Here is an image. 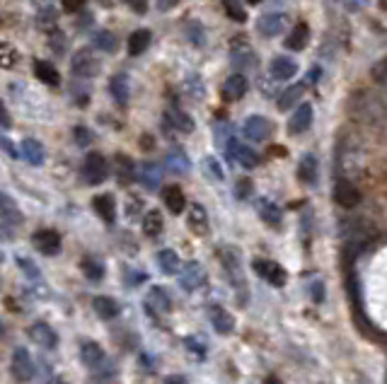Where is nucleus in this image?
<instances>
[{
  "mask_svg": "<svg viewBox=\"0 0 387 384\" xmlns=\"http://www.w3.org/2000/svg\"><path fill=\"white\" fill-rule=\"evenodd\" d=\"M13 377L18 382H29L34 377V363L25 348H15L13 353Z\"/></svg>",
  "mask_w": 387,
  "mask_h": 384,
  "instance_id": "obj_7",
  "label": "nucleus"
},
{
  "mask_svg": "<svg viewBox=\"0 0 387 384\" xmlns=\"http://www.w3.org/2000/svg\"><path fill=\"white\" fill-rule=\"evenodd\" d=\"M242 131H244V135H247L249 140L261 143V140H266L271 135V124L266 121L264 117H249L247 121H244Z\"/></svg>",
  "mask_w": 387,
  "mask_h": 384,
  "instance_id": "obj_12",
  "label": "nucleus"
},
{
  "mask_svg": "<svg viewBox=\"0 0 387 384\" xmlns=\"http://www.w3.org/2000/svg\"><path fill=\"white\" fill-rule=\"evenodd\" d=\"M83 174L90 184H102L105 179L109 177V164L105 160V155L100 152H90L85 157V164H83Z\"/></svg>",
  "mask_w": 387,
  "mask_h": 384,
  "instance_id": "obj_2",
  "label": "nucleus"
},
{
  "mask_svg": "<svg viewBox=\"0 0 387 384\" xmlns=\"http://www.w3.org/2000/svg\"><path fill=\"white\" fill-rule=\"evenodd\" d=\"M334 201L339 203L344 211H351V208H356L358 203H361V191L348 182V179H339V182L334 184Z\"/></svg>",
  "mask_w": 387,
  "mask_h": 384,
  "instance_id": "obj_3",
  "label": "nucleus"
},
{
  "mask_svg": "<svg viewBox=\"0 0 387 384\" xmlns=\"http://www.w3.org/2000/svg\"><path fill=\"white\" fill-rule=\"evenodd\" d=\"M179 283H182V288L184 290H189V293H194V290H199V288H204L206 285V271H204V266L201 263H187L184 266V273H179Z\"/></svg>",
  "mask_w": 387,
  "mask_h": 384,
  "instance_id": "obj_6",
  "label": "nucleus"
},
{
  "mask_svg": "<svg viewBox=\"0 0 387 384\" xmlns=\"http://www.w3.org/2000/svg\"><path fill=\"white\" fill-rule=\"evenodd\" d=\"M80 358H83V363L87 367H97V365L105 363V350H102L97 343L87 341V343H83V348H80Z\"/></svg>",
  "mask_w": 387,
  "mask_h": 384,
  "instance_id": "obj_29",
  "label": "nucleus"
},
{
  "mask_svg": "<svg viewBox=\"0 0 387 384\" xmlns=\"http://www.w3.org/2000/svg\"><path fill=\"white\" fill-rule=\"evenodd\" d=\"M385 384H387V380H385Z\"/></svg>",
  "mask_w": 387,
  "mask_h": 384,
  "instance_id": "obj_58",
  "label": "nucleus"
},
{
  "mask_svg": "<svg viewBox=\"0 0 387 384\" xmlns=\"http://www.w3.org/2000/svg\"><path fill=\"white\" fill-rule=\"evenodd\" d=\"M283 27H286V15L283 13H266L257 20V32L261 37H266V39L279 37Z\"/></svg>",
  "mask_w": 387,
  "mask_h": 384,
  "instance_id": "obj_8",
  "label": "nucleus"
},
{
  "mask_svg": "<svg viewBox=\"0 0 387 384\" xmlns=\"http://www.w3.org/2000/svg\"><path fill=\"white\" fill-rule=\"evenodd\" d=\"M133 172H136V167H133V162H131L126 155H117V157H114V174L119 177V182L129 184L131 179H133Z\"/></svg>",
  "mask_w": 387,
  "mask_h": 384,
  "instance_id": "obj_31",
  "label": "nucleus"
},
{
  "mask_svg": "<svg viewBox=\"0 0 387 384\" xmlns=\"http://www.w3.org/2000/svg\"><path fill=\"white\" fill-rule=\"evenodd\" d=\"M261 3V0H249V5H259Z\"/></svg>",
  "mask_w": 387,
  "mask_h": 384,
  "instance_id": "obj_56",
  "label": "nucleus"
},
{
  "mask_svg": "<svg viewBox=\"0 0 387 384\" xmlns=\"http://www.w3.org/2000/svg\"><path fill=\"white\" fill-rule=\"evenodd\" d=\"M308 41H310V27L305 25V22H298V25L291 29V34H288L286 48H291V51H303V48L308 46Z\"/></svg>",
  "mask_w": 387,
  "mask_h": 384,
  "instance_id": "obj_21",
  "label": "nucleus"
},
{
  "mask_svg": "<svg viewBox=\"0 0 387 384\" xmlns=\"http://www.w3.org/2000/svg\"><path fill=\"white\" fill-rule=\"evenodd\" d=\"M313 300H315V303H322V285H320V283L313 285Z\"/></svg>",
  "mask_w": 387,
  "mask_h": 384,
  "instance_id": "obj_52",
  "label": "nucleus"
},
{
  "mask_svg": "<svg viewBox=\"0 0 387 384\" xmlns=\"http://www.w3.org/2000/svg\"><path fill=\"white\" fill-rule=\"evenodd\" d=\"M254 271H257L269 285H276V288H283V285H286V271H283L279 263L257 259L254 261Z\"/></svg>",
  "mask_w": 387,
  "mask_h": 384,
  "instance_id": "obj_9",
  "label": "nucleus"
},
{
  "mask_svg": "<svg viewBox=\"0 0 387 384\" xmlns=\"http://www.w3.org/2000/svg\"><path fill=\"white\" fill-rule=\"evenodd\" d=\"M313 126V107L310 104H301V107L293 112V117L288 119V133L301 135Z\"/></svg>",
  "mask_w": 387,
  "mask_h": 384,
  "instance_id": "obj_10",
  "label": "nucleus"
},
{
  "mask_svg": "<svg viewBox=\"0 0 387 384\" xmlns=\"http://www.w3.org/2000/svg\"><path fill=\"white\" fill-rule=\"evenodd\" d=\"M209 319H211V324H214L216 331L223 333V336L232 333V329H235V319H232V315L223 310V307H218V305L209 310Z\"/></svg>",
  "mask_w": 387,
  "mask_h": 384,
  "instance_id": "obj_15",
  "label": "nucleus"
},
{
  "mask_svg": "<svg viewBox=\"0 0 387 384\" xmlns=\"http://www.w3.org/2000/svg\"><path fill=\"white\" fill-rule=\"evenodd\" d=\"M187 223H189V227H192V232L201 234V237H204V234L209 232V216H206L204 206H192Z\"/></svg>",
  "mask_w": 387,
  "mask_h": 384,
  "instance_id": "obj_26",
  "label": "nucleus"
},
{
  "mask_svg": "<svg viewBox=\"0 0 387 384\" xmlns=\"http://www.w3.org/2000/svg\"><path fill=\"white\" fill-rule=\"evenodd\" d=\"M138 182L145 186V189H157L162 182V172H160V167L157 164H150V162H145L143 167H140V172H138Z\"/></svg>",
  "mask_w": 387,
  "mask_h": 384,
  "instance_id": "obj_28",
  "label": "nucleus"
},
{
  "mask_svg": "<svg viewBox=\"0 0 387 384\" xmlns=\"http://www.w3.org/2000/svg\"><path fill=\"white\" fill-rule=\"evenodd\" d=\"M0 117H3V131H8L10 128V114L5 107H0Z\"/></svg>",
  "mask_w": 387,
  "mask_h": 384,
  "instance_id": "obj_53",
  "label": "nucleus"
},
{
  "mask_svg": "<svg viewBox=\"0 0 387 384\" xmlns=\"http://www.w3.org/2000/svg\"><path fill=\"white\" fill-rule=\"evenodd\" d=\"M3 232H5V237H13V227H18V225L22 223V216H20V211H18V206H15L13 201H10V196L8 194H3Z\"/></svg>",
  "mask_w": 387,
  "mask_h": 384,
  "instance_id": "obj_16",
  "label": "nucleus"
},
{
  "mask_svg": "<svg viewBox=\"0 0 387 384\" xmlns=\"http://www.w3.org/2000/svg\"><path fill=\"white\" fill-rule=\"evenodd\" d=\"M92 44H95V48H100V51H105V53H114L117 51V46H119L117 37H114L112 32H107V29L95 32V34H92Z\"/></svg>",
  "mask_w": 387,
  "mask_h": 384,
  "instance_id": "obj_32",
  "label": "nucleus"
},
{
  "mask_svg": "<svg viewBox=\"0 0 387 384\" xmlns=\"http://www.w3.org/2000/svg\"><path fill=\"white\" fill-rule=\"evenodd\" d=\"M264 384H283V382L279 380V377H269V380H266Z\"/></svg>",
  "mask_w": 387,
  "mask_h": 384,
  "instance_id": "obj_55",
  "label": "nucleus"
},
{
  "mask_svg": "<svg viewBox=\"0 0 387 384\" xmlns=\"http://www.w3.org/2000/svg\"><path fill=\"white\" fill-rule=\"evenodd\" d=\"M85 5V0H65L63 8L68 10V13H75V10H80Z\"/></svg>",
  "mask_w": 387,
  "mask_h": 384,
  "instance_id": "obj_51",
  "label": "nucleus"
},
{
  "mask_svg": "<svg viewBox=\"0 0 387 384\" xmlns=\"http://www.w3.org/2000/svg\"><path fill=\"white\" fill-rule=\"evenodd\" d=\"M34 75H37V80H41L44 85H51V87L61 82V75H58L56 65L48 61H34Z\"/></svg>",
  "mask_w": 387,
  "mask_h": 384,
  "instance_id": "obj_25",
  "label": "nucleus"
},
{
  "mask_svg": "<svg viewBox=\"0 0 387 384\" xmlns=\"http://www.w3.org/2000/svg\"><path fill=\"white\" fill-rule=\"evenodd\" d=\"M32 244L37 246V251H41L44 256H53L61 249V234L56 230H39V232L32 237Z\"/></svg>",
  "mask_w": 387,
  "mask_h": 384,
  "instance_id": "obj_5",
  "label": "nucleus"
},
{
  "mask_svg": "<svg viewBox=\"0 0 387 384\" xmlns=\"http://www.w3.org/2000/svg\"><path fill=\"white\" fill-rule=\"evenodd\" d=\"M150 41H152V34L148 29H136L133 34L129 37V53L131 56H140V53L148 51Z\"/></svg>",
  "mask_w": 387,
  "mask_h": 384,
  "instance_id": "obj_23",
  "label": "nucleus"
},
{
  "mask_svg": "<svg viewBox=\"0 0 387 384\" xmlns=\"http://www.w3.org/2000/svg\"><path fill=\"white\" fill-rule=\"evenodd\" d=\"M136 15H145L148 13V0H124Z\"/></svg>",
  "mask_w": 387,
  "mask_h": 384,
  "instance_id": "obj_45",
  "label": "nucleus"
},
{
  "mask_svg": "<svg viewBox=\"0 0 387 384\" xmlns=\"http://www.w3.org/2000/svg\"><path fill=\"white\" fill-rule=\"evenodd\" d=\"M247 87H249V82L242 73H232L230 78L223 82V97L230 102L242 100V97L247 95Z\"/></svg>",
  "mask_w": 387,
  "mask_h": 384,
  "instance_id": "obj_13",
  "label": "nucleus"
},
{
  "mask_svg": "<svg viewBox=\"0 0 387 384\" xmlns=\"http://www.w3.org/2000/svg\"><path fill=\"white\" fill-rule=\"evenodd\" d=\"M235 194H237V199H242V201H244L249 194H252V182H249V179H240Z\"/></svg>",
  "mask_w": 387,
  "mask_h": 384,
  "instance_id": "obj_46",
  "label": "nucleus"
},
{
  "mask_svg": "<svg viewBox=\"0 0 387 384\" xmlns=\"http://www.w3.org/2000/svg\"><path fill=\"white\" fill-rule=\"evenodd\" d=\"M225 150H228V157H232V160H237L240 164H242L244 169H252L259 164V155L254 150H249V147H244L242 143H240L237 138H232L225 143Z\"/></svg>",
  "mask_w": 387,
  "mask_h": 384,
  "instance_id": "obj_4",
  "label": "nucleus"
},
{
  "mask_svg": "<svg viewBox=\"0 0 387 384\" xmlns=\"http://www.w3.org/2000/svg\"><path fill=\"white\" fill-rule=\"evenodd\" d=\"M102 63L97 61V56L92 51H78L73 58H70V70H73V75H78V78H95L97 73H100Z\"/></svg>",
  "mask_w": 387,
  "mask_h": 384,
  "instance_id": "obj_1",
  "label": "nucleus"
},
{
  "mask_svg": "<svg viewBox=\"0 0 387 384\" xmlns=\"http://www.w3.org/2000/svg\"><path fill=\"white\" fill-rule=\"evenodd\" d=\"M223 10H225V15L232 22H240V25H242V22L247 20V13H244L240 0H223Z\"/></svg>",
  "mask_w": 387,
  "mask_h": 384,
  "instance_id": "obj_38",
  "label": "nucleus"
},
{
  "mask_svg": "<svg viewBox=\"0 0 387 384\" xmlns=\"http://www.w3.org/2000/svg\"><path fill=\"white\" fill-rule=\"evenodd\" d=\"M187 345H189V350L194 348V353L199 355V358H204V355H206V348L199 341H196V338H187Z\"/></svg>",
  "mask_w": 387,
  "mask_h": 384,
  "instance_id": "obj_50",
  "label": "nucleus"
},
{
  "mask_svg": "<svg viewBox=\"0 0 387 384\" xmlns=\"http://www.w3.org/2000/svg\"><path fill=\"white\" fill-rule=\"evenodd\" d=\"M157 263H160V268L167 273V276L182 271V259H179V254L172 249H162L160 254H157Z\"/></svg>",
  "mask_w": 387,
  "mask_h": 384,
  "instance_id": "obj_30",
  "label": "nucleus"
},
{
  "mask_svg": "<svg viewBox=\"0 0 387 384\" xmlns=\"http://www.w3.org/2000/svg\"><path fill=\"white\" fill-rule=\"evenodd\" d=\"M194 29V34H187V39L192 41V44H196V46H201V44H204V27L199 25V22H189L187 25V32H192Z\"/></svg>",
  "mask_w": 387,
  "mask_h": 384,
  "instance_id": "obj_41",
  "label": "nucleus"
},
{
  "mask_svg": "<svg viewBox=\"0 0 387 384\" xmlns=\"http://www.w3.org/2000/svg\"><path fill=\"white\" fill-rule=\"evenodd\" d=\"M80 268H83V273L90 281H102V276H105V266H102L100 261H95V259H83L80 261Z\"/></svg>",
  "mask_w": 387,
  "mask_h": 384,
  "instance_id": "obj_37",
  "label": "nucleus"
},
{
  "mask_svg": "<svg viewBox=\"0 0 387 384\" xmlns=\"http://www.w3.org/2000/svg\"><path fill=\"white\" fill-rule=\"evenodd\" d=\"M167 167L172 169V172H187V167H189V162H187V157H184V152L182 150H172L170 155H167Z\"/></svg>",
  "mask_w": 387,
  "mask_h": 384,
  "instance_id": "obj_39",
  "label": "nucleus"
},
{
  "mask_svg": "<svg viewBox=\"0 0 387 384\" xmlns=\"http://www.w3.org/2000/svg\"><path fill=\"white\" fill-rule=\"evenodd\" d=\"M162 216L160 211H148L143 218V232L148 234V237H157V234L162 232Z\"/></svg>",
  "mask_w": 387,
  "mask_h": 384,
  "instance_id": "obj_34",
  "label": "nucleus"
},
{
  "mask_svg": "<svg viewBox=\"0 0 387 384\" xmlns=\"http://www.w3.org/2000/svg\"><path fill=\"white\" fill-rule=\"evenodd\" d=\"M73 138L78 145H87V143L92 140V133L87 128H83V126H78V128H73Z\"/></svg>",
  "mask_w": 387,
  "mask_h": 384,
  "instance_id": "obj_44",
  "label": "nucleus"
},
{
  "mask_svg": "<svg viewBox=\"0 0 387 384\" xmlns=\"http://www.w3.org/2000/svg\"><path fill=\"white\" fill-rule=\"evenodd\" d=\"M373 78L378 82H387V61L375 65V68H373Z\"/></svg>",
  "mask_w": 387,
  "mask_h": 384,
  "instance_id": "obj_48",
  "label": "nucleus"
},
{
  "mask_svg": "<svg viewBox=\"0 0 387 384\" xmlns=\"http://www.w3.org/2000/svg\"><path fill=\"white\" fill-rule=\"evenodd\" d=\"M187 92L194 97V100H201V97H204V85H201V80L196 78V75H192V78L187 80Z\"/></svg>",
  "mask_w": 387,
  "mask_h": 384,
  "instance_id": "obj_42",
  "label": "nucleus"
},
{
  "mask_svg": "<svg viewBox=\"0 0 387 384\" xmlns=\"http://www.w3.org/2000/svg\"><path fill=\"white\" fill-rule=\"evenodd\" d=\"M148 307L152 312H157V315H167V312L172 310V298L167 295L165 288H152L148 293Z\"/></svg>",
  "mask_w": 387,
  "mask_h": 384,
  "instance_id": "obj_20",
  "label": "nucleus"
},
{
  "mask_svg": "<svg viewBox=\"0 0 387 384\" xmlns=\"http://www.w3.org/2000/svg\"><path fill=\"white\" fill-rule=\"evenodd\" d=\"M109 92H112L114 102L117 104H129V97H131V82H129V75L119 73L114 75L112 80H109Z\"/></svg>",
  "mask_w": 387,
  "mask_h": 384,
  "instance_id": "obj_17",
  "label": "nucleus"
},
{
  "mask_svg": "<svg viewBox=\"0 0 387 384\" xmlns=\"http://www.w3.org/2000/svg\"><path fill=\"white\" fill-rule=\"evenodd\" d=\"M92 310L97 312L100 319H114V317H119V305L114 303L112 298H105V295H97V298L92 300Z\"/></svg>",
  "mask_w": 387,
  "mask_h": 384,
  "instance_id": "obj_27",
  "label": "nucleus"
},
{
  "mask_svg": "<svg viewBox=\"0 0 387 384\" xmlns=\"http://www.w3.org/2000/svg\"><path fill=\"white\" fill-rule=\"evenodd\" d=\"M18 263H20V266H22V268H25V271H27V276H29V278H39V268H37V266H32V263H29V261L20 259Z\"/></svg>",
  "mask_w": 387,
  "mask_h": 384,
  "instance_id": "obj_49",
  "label": "nucleus"
},
{
  "mask_svg": "<svg viewBox=\"0 0 387 384\" xmlns=\"http://www.w3.org/2000/svg\"><path fill=\"white\" fill-rule=\"evenodd\" d=\"M344 3V8L348 13H358V10H363L368 5V0H341Z\"/></svg>",
  "mask_w": 387,
  "mask_h": 384,
  "instance_id": "obj_47",
  "label": "nucleus"
},
{
  "mask_svg": "<svg viewBox=\"0 0 387 384\" xmlns=\"http://www.w3.org/2000/svg\"><path fill=\"white\" fill-rule=\"evenodd\" d=\"M165 384H184V380H179V377H170Z\"/></svg>",
  "mask_w": 387,
  "mask_h": 384,
  "instance_id": "obj_54",
  "label": "nucleus"
},
{
  "mask_svg": "<svg viewBox=\"0 0 387 384\" xmlns=\"http://www.w3.org/2000/svg\"><path fill=\"white\" fill-rule=\"evenodd\" d=\"M58 22V13L53 8H44L39 13V20H37V25L41 27V29H51V27H56Z\"/></svg>",
  "mask_w": 387,
  "mask_h": 384,
  "instance_id": "obj_40",
  "label": "nucleus"
},
{
  "mask_svg": "<svg viewBox=\"0 0 387 384\" xmlns=\"http://www.w3.org/2000/svg\"><path fill=\"white\" fill-rule=\"evenodd\" d=\"M29 338L34 341L37 345H41V348H46V350H51V348H56V343H58V336H56V331H53L48 324H34V326L29 329Z\"/></svg>",
  "mask_w": 387,
  "mask_h": 384,
  "instance_id": "obj_14",
  "label": "nucleus"
},
{
  "mask_svg": "<svg viewBox=\"0 0 387 384\" xmlns=\"http://www.w3.org/2000/svg\"><path fill=\"white\" fill-rule=\"evenodd\" d=\"M162 199H165V206L170 208L174 216L184 213V208H187V199H184V194H182L179 186H167V189L162 191Z\"/></svg>",
  "mask_w": 387,
  "mask_h": 384,
  "instance_id": "obj_24",
  "label": "nucleus"
},
{
  "mask_svg": "<svg viewBox=\"0 0 387 384\" xmlns=\"http://www.w3.org/2000/svg\"><path fill=\"white\" fill-rule=\"evenodd\" d=\"M204 167H206V172L209 174H214L216 182H223V169H221V164H218L216 157H206Z\"/></svg>",
  "mask_w": 387,
  "mask_h": 384,
  "instance_id": "obj_43",
  "label": "nucleus"
},
{
  "mask_svg": "<svg viewBox=\"0 0 387 384\" xmlns=\"http://www.w3.org/2000/svg\"><path fill=\"white\" fill-rule=\"evenodd\" d=\"M269 73L274 80H293L298 75V63L291 56H276L269 63Z\"/></svg>",
  "mask_w": 387,
  "mask_h": 384,
  "instance_id": "obj_11",
  "label": "nucleus"
},
{
  "mask_svg": "<svg viewBox=\"0 0 387 384\" xmlns=\"http://www.w3.org/2000/svg\"><path fill=\"white\" fill-rule=\"evenodd\" d=\"M20 155H22V160H27L29 164H44V157H46V152H44V145L39 140H34V138H25L22 140V145H20Z\"/></svg>",
  "mask_w": 387,
  "mask_h": 384,
  "instance_id": "obj_18",
  "label": "nucleus"
},
{
  "mask_svg": "<svg viewBox=\"0 0 387 384\" xmlns=\"http://www.w3.org/2000/svg\"><path fill=\"white\" fill-rule=\"evenodd\" d=\"M259 216L264 223H271V225H279L281 223V208L271 201H259Z\"/></svg>",
  "mask_w": 387,
  "mask_h": 384,
  "instance_id": "obj_36",
  "label": "nucleus"
},
{
  "mask_svg": "<svg viewBox=\"0 0 387 384\" xmlns=\"http://www.w3.org/2000/svg\"><path fill=\"white\" fill-rule=\"evenodd\" d=\"M303 92H305V82H298V85H291L286 92H281V97H279V109H281V112H286V109H291L293 104H296V102L303 97Z\"/></svg>",
  "mask_w": 387,
  "mask_h": 384,
  "instance_id": "obj_33",
  "label": "nucleus"
},
{
  "mask_svg": "<svg viewBox=\"0 0 387 384\" xmlns=\"http://www.w3.org/2000/svg\"><path fill=\"white\" fill-rule=\"evenodd\" d=\"M167 117H170V121H172L174 128H179L182 133H192V131H194V119L189 117V114H184L182 109H172Z\"/></svg>",
  "mask_w": 387,
  "mask_h": 384,
  "instance_id": "obj_35",
  "label": "nucleus"
},
{
  "mask_svg": "<svg viewBox=\"0 0 387 384\" xmlns=\"http://www.w3.org/2000/svg\"><path fill=\"white\" fill-rule=\"evenodd\" d=\"M298 177H301V182L308 184V186L317 184V157L305 155L301 164H298Z\"/></svg>",
  "mask_w": 387,
  "mask_h": 384,
  "instance_id": "obj_22",
  "label": "nucleus"
},
{
  "mask_svg": "<svg viewBox=\"0 0 387 384\" xmlns=\"http://www.w3.org/2000/svg\"><path fill=\"white\" fill-rule=\"evenodd\" d=\"M92 208H95V213L105 223H114V218H117V203H114V196L109 194L95 196V199H92Z\"/></svg>",
  "mask_w": 387,
  "mask_h": 384,
  "instance_id": "obj_19",
  "label": "nucleus"
},
{
  "mask_svg": "<svg viewBox=\"0 0 387 384\" xmlns=\"http://www.w3.org/2000/svg\"><path fill=\"white\" fill-rule=\"evenodd\" d=\"M51 384H65V382H61V380H56V382H51Z\"/></svg>",
  "mask_w": 387,
  "mask_h": 384,
  "instance_id": "obj_57",
  "label": "nucleus"
}]
</instances>
